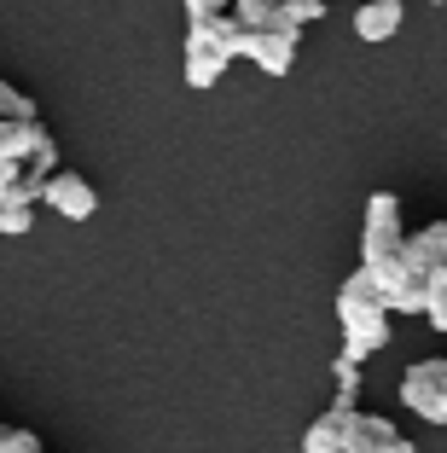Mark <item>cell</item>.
I'll return each instance as SVG.
<instances>
[{"label": "cell", "instance_id": "1", "mask_svg": "<svg viewBox=\"0 0 447 453\" xmlns=\"http://www.w3.org/2000/svg\"><path fill=\"white\" fill-rule=\"evenodd\" d=\"M238 58V29L221 0H186V81L215 88Z\"/></svg>", "mask_w": 447, "mask_h": 453}, {"label": "cell", "instance_id": "2", "mask_svg": "<svg viewBox=\"0 0 447 453\" xmlns=\"http://www.w3.org/2000/svg\"><path fill=\"white\" fill-rule=\"evenodd\" d=\"M337 326H343V360H355V366L389 343V308L366 273H349L337 285Z\"/></svg>", "mask_w": 447, "mask_h": 453}, {"label": "cell", "instance_id": "3", "mask_svg": "<svg viewBox=\"0 0 447 453\" xmlns=\"http://www.w3.org/2000/svg\"><path fill=\"white\" fill-rule=\"evenodd\" d=\"M401 407L419 413L424 425H447V360L424 355L401 372Z\"/></svg>", "mask_w": 447, "mask_h": 453}, {"label": "cell", "instance_id": "4", "mask_svg": "<svg viewBox=\"0 0 447 453\" xmlns=\"http://www.w3.org/2000/svg\"><path fill=\"white\" fill-rule=\"evenodd\" d=\"M407 239V226H401V198L395 192H372L366 198V226H360V267H378L389 262Z\"/></svg>", "mask_w": 447, "mask_h": 453}, {"label": "cell", "instance_id": "5", "mask_svg": "<svg viewBox=\"0 0 447 453\" xmlns=\"http://www.w3.org/2000/svg\"><path fill=\"white\" fill-rule=\"evenodd\" d=\"M41 203L53 215H65V221H88V215L99 210V192H93V180H81L76 169H58L53 180H41Z\"/></svg>", "mask_w": 447, "mask_h": 453}, {"label": "cell", "instance_id": "6", "mask_svg": "<svg viewBox=\"0 0 447 453\" xmlns=\"http://www.w3.org/2000/svg\"><path fill=\"white\" fill-rule=\"evenodd\" d=\"M343 453H412V441L378 413H355L343 430Z\"/></svg>", "mask_w": 447, "mask_h": 453}, {"label": "cell", "instance_id": "7", "mask_svg": "<svg viewBox=\"0 0 447 453\" xmlns=\"http://www.w3.org/2000/svg\"><path fill=\"white\" fill-rule=\"evenodd\" d=\"M238 53L250 58V65H262L267 76H285L297 65V29H262V35H244L238 29Z\"/></svg>", "mask_w": 447, "mask_h": 453}, {"label": "cell", "instance_id": "8", "mask_svg": "<svg viewBox=\"0 0 447 453\" xmlns=\"http://www.w3.org/2000/svg\"><path fill=\"white\" fill-rule=\"evenodd\" d=\"M47 140H53V134H47V122H41V117H29V122L0 117V163H18V169H24Z\"/></svg>", "mask_w": 447, "mask_h": 453}, {"label": "cell", "instance_id": "9", "mask_svg": "<svg viewBox=\"0 0 447 453\" xmlns=\"http://www.w3.org/2000/svg\"><path fill=\"white\" fill-rule=\"evenodd\" d=\"M401 18H407L401 0H372V6H360V12H355V35L360 41H389L395 29H401Z\"/></svg>", "mask_w": 447, "mask_h": 453}, {"label": "cell", "instance_id": "10", "mask_svg": "<svg viewBox=\"0 0 447 453\" xmlns=\"http://www.w3.org/2000/svg\"><path fill=\"white\" fill-rule=\"evenodd\" d=\"M349 418H355V413H343V407L320 413L314 425H308V436H303V453H343V430H349Z\"/></svg>", "mask_w": 447, "mask_h": 453}, {"label": "cell", "instance_id": "11", "mask_svg": "<svg viewBox=\"0 0 447 453\" xmlns=\"http://www.w3.org/2000/svg\"><path fill=\"white\" fill-rule=\"evenodd\" d=\"M314 18H326L320 0H279V24L297 29V35H303V24H314Z\"/></svg>", "mask_w": 447, "mask_h": 453}, {"label": "cell", "instance_id": "12", "mask_svg": "<svg viewBox=\"0 0 447 453\" xmlns=\"http://www.w3.org/2000/svg\"><path fill=\"white\" fill-rule=\"evenodd\" d=\"M424 320H430L435 332H447V273H435V280L424 285Z\"/></svg>", "mask_w": 447, "mask_h": 453}, {"label": "cell", "instance_id": "13", "mask_svg": "<svg viewBox=\"0 0 447 453\" xmlns=\"http://www.w3.org/2000/svg\"><path fill=\"white\" fill-rule=\"evenodd\" d=\"M0 117L29 122V117H41V111H35V99H29V94H18L12 81H0Z\"/></svg>", "mask_w": 447, "mask_h": 453}, {"label": "cell", "instance_id": "14", "mask_svg": "<svg viewBox=\"0 0 447 453\" xmlns=\"http://www.w3.org/2000/svg\"><path fill=\"white\" fill-rule=\"evenodd\" d=\"M53 174H58V146L47 140V146H41L35 157L24 163V180H35V187H41V180H53Z\"/></svg>", "mask_w": 447, "mask_h": 453}, {"label": "cell", "instance_id": "15", "mask_svg": "<svg viewBox=\"0 0 447 453\" xmlns=\"http://www.w3.org/2000/svg\"><path fill=\"white\" fill-rule=\"evenodd\" d=\"M419 239H424V250H430V262L447 273V221H430V226H419Z\"/></svg>", "mask_w": 447, "mask_h": 453}, {"label": "cell", "instance_id": "16", "mask_svg": "<svg viewBox=\"0 0 447 453\" xmlns=\"http://www.w3.org/2000/svg\"><path fill=\"white\" fill-rule=\"evenodd\" d=\"M0 453H47L35 430H0Z\"/></svg>", "mask_w": 447, "mask_h": 453}, {"label": "cell", "instance_id": "17", "mask_svg": "<svg viewBox=\"0 0 447 453\" xmlns=\"http://www.w3.org/2000/svg\"><path fill=\"white\" fill-rule=\"evenodd\" d=\"M35 203H41V187H35V180H18V187L6 192L0 210H29V215H35Z\"/></svg>", "mask_w": 447, "mask_h": 453}, {"label": "cell", "instance_id": "18", "mask_svg": "<svg viewBox=\"0 0 447 453\" xmlns=\"http://www.w3.org/2000/svg\"><path fill=\"white\" fill-rule=\"evenodd\" d=\"M29 226H35V215H29V210H0V233H6V239H24Z\"/></svg>", "mask_w": 447, "mask_h": 453}, {"label": "cell", "instance_id": "19", "mask_svg": "<svg viewBox=\"0 0 447 453\" xmlns=\"http://www.w3.org/2000/svg\"><path fill=\"white\" fill-rule=\"evenodd\" d=\"M18 180H24V169H18V163H0V203H6V192H12Z\"/></svg>", "mask_w": 447, "mask_h": 453}]
</instances>
